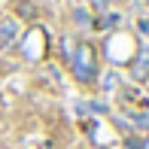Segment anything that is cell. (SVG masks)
Returning <instances> with one entry per match:
<instances>
[{
    "label": "cell",
    "instance_id": "cell-1",
    "mask_svg": "<svg viewBox=\"0 0 149 149\" xmlns=\"http://www.w3.org/2000/svg\"><path fill=\"white\" fill-rule=\"evenodd\" d=\"M70 73L82 85L97 82V49L91 43H76V49L70 55Z\"/></svg>",
    "mask_w": 149,
    "mask_h": 149
},
{
    "label": "cell",
    "instance_id": "cell-2",
    "mask_svg": "<svg viewBox=\"0 0 149 149\" xmlns=\"http://www.w3.org/2000/svg\"><path fill=\"white\" fill-rule=\"evenodd\" d=\"M137 52H140L137 40H134L131 33H125V31L110 33V40H107V46H104V55L110 58L116 67H122V64H128V67H131V61L137 58Z\"/></svg>",
    "mask_w": 149,
    "mask_h": 149
},
{
    "label": "cell",
    "instance_id": "cell-3",
    "mask_svg": "<svg viewBox=\"0 0 149 149\" xmlns=\"http://www.w3.org/2000/svg\"><path fill=\"white\" fill-rule=\"evenodd\" d=\"M46 49H49V37H46L43 28H31L28 37L22 40V55L28 61H43L46 58Z\"/></svg>",
    "mask_w": 149,
    "mask_h": 149
},
{
    "label": "cell",
    "instance_id": "cell-4",
    "mask_svg": "<svg viewBox=\"0 0 149 149\" xmlns=\"http://www.w3.org/2000/svg\"><path fill=\"white\" fill-rule=\"evenodd\" d=\"M15 40H18V24H15V18H3V22H0V49L15 46Z\"/></svg>",
    "mask_w": 149,
    "mask_h": 149
},
{
    "label": "cell",
    "instance_id": "cell-5",
    "mask_svg": "<svg viewBox=\"0 0 149 149\" xmlns=\"http://www.w3.org/2000/svg\"><path fill=\"white\" fill-rule=\"evenodd\" d=\"M131 76L137 79V82H143V79L149 76V49H140L137 58L131 61Z\"/></svg>",
    "mask_w": 149,
    "mask_h": 149
},
{
    "label": "cell",
    "instance_id": "cell-6",
    "mask_svg": "<svg viewBox=\"0 0 149 149\" xmlns=\"http://www.w3.org/2000/svg\"><path fill=\"white\" fill-rule=\"evenodd\" d=\"M134 125H137L140 134H149V113H137V116H134Z\"/></svg>",
    "mask_w": 149,
    "mask_h": 149
},
{
    "label": "cell",
    "instance_id": "cell-7",
    "mask_svg": "<svg viewBox=\"0 0 149 149\" xmlns=\"http://www.w3.org/2000/svg\"><path fill=\"white\" fill-rule=\"evenodd\" d=\"M125 149H149V143L140 137H125Z\"/></svg>",
    "mask_w": 149,
    "mask_h": 149
},
{
    "label": "cell",
    "instance_id": "cell-8",
    "mask_svg": "<svg viewBox=\"0 0 149 149\" xmlns=\"http://www.w3.org/2000/svg\"><path fill=\"white\" fill-rule=\"evenodd\" d=\"M73 49H76V43H73V37H64V40H61V52H64V58H67V61H70Z\"/></svg>",
    "mask_w": 149,
    "mask_h": 149
},
{
    "label": "cell",
    "instance_id": "cell-9",
    "mask_svg": "<svg viewBox=\"0 0 149 149\" xmlns=\"http://www.w3.org/2000/svg\"><path fill=\"white\" fill-rule=\"evenodd\" d=\"M18 12H22L24 18H33V15H37V9H33V3H22V6H18Z\"/></svg>",
    "mask_w": 149,
    "mask_h": 149
},
{
    "label": "cell",
    "instance_id": "cell-10",
    "mask_svg": "<svg viewBox=\"0 0 149 149\" xmlns=\"http://www.w3.org/2000/svg\"><path fill=\"white\" fill-rule=\"evenodd\" d=\"M76 22H79V24H85V22H88V15H85L82 9H76Z\"/></svg>",
    "mask_w": 149,
    "mask_h": 149
}]
</instances>
